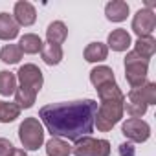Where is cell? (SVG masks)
Here are the masks:
<instances>
[{
  "label": "cell",
  "instance_id": "1",
  "mask_svg": "<svg viewBox=\"0 0 156 156\" xmlns=\"http://www.w3.org/2000/svg\"><path fill=\"white\" fill-rule=\"evenodd\" d=\"M98 101L79 99L70 103H50L41 107L39 118L51 138H66L77 141L94 130Z\"/></svg>",
  "mask_w": 156,
  "mask_h": 156
},
{
  "label": "cell",
  "instance_id": "2",
  "mask_svg": "<svg viewBox=\"0 0 156 156\" xmlns=\"http://www.w3.org/2000/svg\"><path fill=\"white\" fill-rule=\"evenodd\" d=\"M123 105H125V98L119 99H103L98 107L96 112V121L94 127H98V130L101 132H108L114 129V125H118L123 118Z\"/></svg>",
  "mask_w": 156,
  "mask_h": 156
},
{
  "label": "cell",
  "instance_id": "3",
  "mask_svg": "<svg viewBox=\"0 0 156 156\" xmlns=\"http://www.w3.org/2000/svg\"><path fill=\"white\" fill-rule=\"evenodd\" d=\"M19 140L24 151H37L44 143V129L37 118H26L19 127Z\"/></svg>",
  "mask_w": 156,
  "mask_h": 156
},
{
  "label": "cell",
  "instance_id": "4",
  "mask_svg": "<svg viewBox=\"0 0 156 156\" xmlns=\"http://www.w3.org/2000/svg\"><path fill=\"white\" fill-rule=\"evenodd\" d=\"M147 73H149V61L140 57L136 51H129L125 57V79L132 88L141 87L147 83Z\"/></svg>",
  "mask_w": 156,
  "mask_h": 156
},
{
  "label": "cell",
  "instance_id": "5",
  "mask_svg": "<svg viewBox=\"0 0 156 156\" xmlns=\"http://www.w3.org/2000/svg\"><path fill=\"white\" fill-rule=\"evenodd\" d=\"M73 156H110L108 140H96L92 136H85L77 140L72 147Z\"/></svg>",
  "mask_w": 156,
  "mask_h": 156
},
{
  "label": "cell",
  "instance_id": "6",
  "mask_svg": "<svg viewBox=\"0 0 156 156\" xmlns=\"http://www.w3.org/2000/svg\"><path fill=\"white\" fill-rule=\"evenodd\" d=\"M121 132H123V136H125L130 143H143V141H147L149 136H151V127H149V123L143 121V119L129 118L127 121H123Z\"/></svg>",
  "mask_w": 156,
  "mask_h": 156
},
{
  "label": "cell",
  "instance_id": "7",
  "mask_svg": "<svg viewBox=\"0 0 156 156\" xmlns=\"http://www.w3.org/2000/svg\"><path fill=\"white\" fill-rule=\"evenodd\" d=\"M156 28V15L152 9H140L132 19V31L140 37H152V31Z\"/></svg>",
  "mask_w": 156,
  "mask_h": 156
},
{
  "label": "cell",
  "instance_id": "8",
  "mask_svg": "<svg viewBox=\"0 0 156 156\" xmlns=\"http://www.w3.org/2000/svg\"><path fill=\"white\" fill-rule=\"evenodd\" d=\"M17 79L20 81L22 87H28V88L35 90L37 94H39V90H41L42 85H44L42 72H41V68L35 66V64H24V66H20L19 72H17Z\"/></svg>",
  "mask_w": 156,
  "mask_h": 156
},
{
  "label": "cell",
  "instance_id": "9",
  "mask_svg": "<svg viewBox=\"0 0 156 156\" xmlns=\"http://www.w3.org/2000/svg\"><path fill=\"white\" fill-rule=\"evenodd\" d=\"M127 101H134V103H141V105H156V83L147 81L141 87L130 88L127 94Z\"/></svg>",
  "mask_w": 156,
  "mask_h": 156
},
{
  "label": "cell",
  "instance_id": "10",
  "mask_svg": "<svg viewBox=\"0 0 156 156\" xmlns=\"http://www.w3.org/2000/svg\"><path fill=\"white\" fill-rule=\"evenodd\" d=\"M11 17L15 19V22L19 24V28L20 26L28 28V26L35 24V20H37V9H35V6L31 2H28V0H20V2L15 4V9H13Z\"/></svg>",
  "mask_w": 156,
  "mask_h": 156
},
{
  "label": "cell",
  "instance_id": "11",
  "mask_svg": "<svg viewBox=\"0 0 156 156\" xmlns=\"http://www.w3.org/2000/svg\"><path fill=\"white\" fill-rule=\"evenodd\" d=\"M107 44H108L107 48H110V50H114V51H125V50L132 44V41H130V35H129L127 30L118 28V30H112V31L108 33Z\"/></svg>",
  "mask_w": 156,
  "mask_h": 156
},
{
  "label": "cell",
  "instance_id": "12",
  "mask_svg": "<svg viewBox=\"0 0 156 156\" xmlns=\"http://www.w3.org/2000/svg\"><path fill=\"white\" fill-rule=\"evenodd\" d=\"M105 15L110 22H123L129 17V4L123 0H112L105 6Z\"/></svg>",
  "mask_w": 156,
  "mask_h": 156
},
{
  "label": "cell",
  "instance_id": "13",
  "mask_svg": "<svg viewBox=\"0 0 156 156\" xmlns=\"http://www.w3.org/2000/svg\"><path fill=\"white\" fill-rule=\"evenodd\" d=\"M19 37V24L9 13H0V41H13Z\"/></svg>",
  "mask_w": 156,
  "mask_h": 156
},
{
  "label": "cell",
  "instance_id": "14",
  "mask_svg": "<svg viewBox=\"0 0 156 156\" xmlns=\"http://www.w3.org/2000/svg\"><path fill=\"white\" fill-rule=\"evenodd\" d=\"M90 83L98 88L107 83H116V77L110 66H96L90 70Z\"/></svg>",
  "mask_w": 156,
  "mask_h": 156
},
{
  "label": "cell",
  "instance_id": "15",
  "mask_svg": "<svg viewBox=\"0 0 156 156\" xmlns=\"http://www.w3.org/2000/svg\"><path fill=\"white\" fill-rule=\"evenodd\" d=\"M66 37H68V28H66V24L64 22H61V20H53L48 28H46V39H48V42H51V44H62L64 41H66Z\"/></svg>",
  "mask_w": 156,
  "mask_h": 156
},
{
  "label": "cell",
  "instance_id": "16",
  "mask_svg": "<svg viewBox=\"0 0 156 156\" xmlns=\"http://www.w3.org/2000/svg\"><path fill=\"white\" fill-rule=\"evenodd\" d=\"M42 44H44V42H42L41 37L35 35V33H26V35H22L20 41H19L20 51H22V53H28V55L39 53V51L42 50Z\"/></svg>",
  "mask_w": 156,
  "mask_h": 156
},
{
  "label": "cell",
  "instance_id": "17",
  "mask_svg": "<svg viewBox=\"0 0 156 156\" xmlns=\"http://www.w3.org/2000/svg\"><path fill=\"white\" fill-rule=\"evenodd\" d=\"M62 48L59 44H51V42H46L42 44V50H41V57L42 61L48 64V66H55L62 61Z\"/></svg>",
  "mask_w": 156,
  "mask_h": 156
},
{
  "label": "cell",
  "instance_id": "18",
  "mask_svg": "<svg viewBox=\"0 0 156 156\" xmlns=\"http://www.w3.org/2000/svg\"><path fill=\"white\" fill-rule=\"evenodd\" d=\"M15 103L19 105V108L22 110V108H31L33 107V103H35V99H37V92L35 90H31V88H28V87H17V90H15Z\"/></svg>",
  "mask_w": 156,
  "mask_h": 156
},
{
  "label": "cell",
  "instance_id": "19",
  "mask_svg": "<svg viewBox=\"0 0 156 156\" xmlns=\"http://www.w3.org/2000/svg\"><path fill=\"white\" fill-rule=\"evenodd\" d=\"M46 154L48 156H70L72 147L62 138H51L46 141Z\"/></svg>",
  "mask_w": 156,
  "mask_h": 156
},
{
  "label": "cell",
  "instance_id": "20",
  "mask_svg": "<svg viewBox=\"0 0 156 156\" xmlns=\"http://www.w3.org/2000/svg\"><path fill=\"white\" fill-rule=\"evenodd\" d=\"M132 51H136L140 57L149 61L154 55V51H156V39L154 37H140L134 42V50Z\"/></svg>",
  "mask_w": 156,
  "mask_h": 156
},
{
  "label": "cell",
  "instance_id": "21",
  "mask_svg": "<svg viewBox=\"0 0 156 156\" xmlns=\"http://www.w3.org/2000/svg\"><path fill=\"white\" fill-rule=\"evenodd\" d=\"M107 55H108V48L103 42H90L85 48V59L88 62H101L107 59Z\"/></svg>",
  "mask_w": 156,
  "mask_h": 156
},
{
  "label": "cell",
  "instance_id": "22",
  "mask_svg": "<svg viewBox=\"0 0 156 156\" xmlns=\"http://www.w3.org/2000/svg\"><path fill=\"white\" fill-rule=\"evenodd\" d=\"M15 90H17V75L13 72L2 70L0 72V96L9 98L15 94Z\"/></svg>",
  "mask_w": 156,
  "mask_h": 156
},
{
  "label": "cell",
  "instance_id": "23",
  "mask_svg": "<svg viewBox=\"0 0 156 156\" xmlns=\"http://www.w3.org/2000/svg\"><path fill=\"white\" fill-rule=\"evenodd\" d=\"M20 116L19 105L13 101H0V123H11Z\"/></svg>",
  "mask_w": 156,
  "mask_h": 156
},
{
  "label": "cell",
  "instance_id": "24",
  "mask_svg": "<svg viewBox=\"0 0 156 156\" xmlns=\"http://www.w3.org/2000/svg\"><path fill=\"white\" fill-rule=\"evenodd\" d=\"M0 59L6 64H17L22 59V51L19 48V44H6L0 50Z\"/></svg>",
  "mask_w": 156,
  "mask_h": 156
},
{
  "label": "cell",
  "instance_id": "25",
  "mask_svg": "<svg viewBox=\"0 0 156 156\" xmlns=\"http://www.w3.org/2000/svg\"><path fill=\"white\" fill-rule=\"evenodd\" d=\"M96 90H98L99 101H103V99H119V98H125V94L121 92V88H119L116 83L101 85V87H98Z\"/></svg>",
  "mask_w": 156,
  "mask_h": 156
},
{
  "label": "cell",
  "instance_id": "26",
  "mask_svg": "<svg viewBox=\"0 0 156 156\" xmlns=\"http://www.w3.org/2000/svg\"><path fill=\"white\" fill-rule=\"evenodd\" d=\"M123 110H127V114H129L130 118L141 119V116L147 112V105H141V103H134V101H127V99H125Z\"/></svg>",
  "mask_w": 156,
  "mask_h": 156
},
{
  "label": "cell",
  "instance_id": "27",
  "mask_svg": "<svg viewBox=\"0 0 156 156\" xmlns=\"http://www.w3.org/2000/svg\"><path fill=\"white\" fill-rule=\"evenodd\" d=\"M118 152H119V156H136V149H134V145L130 141L121 143L118 147Z\"/></svg>",
  "mask_w": 156,
  "mask_h": 156
},
{
  "label": "cell",
  "instance_id": "28",
  "mask_svg": "<svg viewBox=\"0 0 156 156\" xmlns=\"http://www.w3.org/2000/svg\"><path fill=\"white\" fill-rule=\"evenodd\" d=\"M13 143L9 141V140H6V138H0V156H11V152H13Z\"/></svg>",
  "mask_w": 156,
  "mask_h": 156
},
{
  "label": "cell",
  "instance_id": "29",
  "mask_svg": "<svg viewBox=\"0 0 156 156\" xmlns=\"http://www.w3.org/2000/svg\"><path fill=\"white\" fill-rule=\"evenodd\" d=\"M11 156H28V154H26V151H24V149H13Z\"/></svg>",
  "mask_w": 156,
  "mask_h": 156
}]
</instances>
